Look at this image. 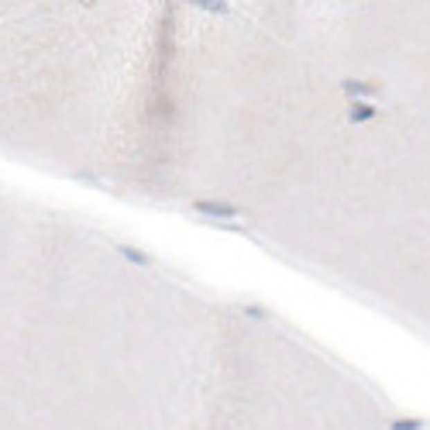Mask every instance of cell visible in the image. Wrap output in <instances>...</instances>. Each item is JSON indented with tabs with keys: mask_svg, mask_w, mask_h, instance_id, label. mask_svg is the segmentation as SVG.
Listing matches in <instances>:
<instances>
[{
	"mask_svg": "<svg viewBox=\"0 0 430 430\" xmlns=\"http://www.w3.org/2000/svg\"><path fill=\"white\" fill-rule=\"evenodd\" d=\"M265 317L0 183V413L42 430H234Z\"/></svg>",
	"mask_w": 430,
	"mask_h": 430,
	"instance_id": "2",
	"label": "cell"
},
{
	"mask_svg": "<svg viewBox=\"0 0 430 430\" xmlns=\"http://www.w3.org/2000/svg\"><path fill=\"white\" fill-rule=\"evenodd\" d=\"M238 227L430 344V114L361 104Z\"/></svg>",
	"mask_w": 430,
	"mask_h": 430,
	"instance_id": "3",
	"label": "cell"
},
{
	"mask_svg": "<svg viewBox=\"0 0 430 430\" xmlns=\"http://www.w3.org/2000/svg\"><path fill=\"white\" fill-rule=\"evenodd\" d=\"M358 104L430 114V0H227Z\"/></svg>",
	"mask_w": 430,
	"mask_h": 430,
	"instance_id": "4",
	"label": "cell"
},
{
	"mask_svg": "<svg viewBox=\"0 0 430 430\" xmlns=\"http://www.w3.org/2000/svg\"><path fill=\"white\" fill-rule=\"evenodd\" d=\"M389 430H430V424H427V420H410V417H400V420H396Z\"/></svg>",
	"mask_w": 430,
	"mask_h": 430,
	"instance_id": "6",
	"label": "cell"
},
{
	"mask_svg": "<svg viewBox=\"0 0 430 430\" xmlns=\"http://www.w3.org/2000/svg\"><path fill=\"white\" fill-rule=\"evenodd\" d=\"M0 430H42V427H31V424H24V420H17V417L0 413Z\"/></svg>",
	"mask_w": 430,
	"mask_h": 430,
	"instance_id": "5",
	"label": "cell"
},
{
	"mask_svg": "<svg viewBox=\"0 0 430 430\" xmlns=\"http://www.w3.org/2000/svg\"><path fill=\"white\" fill-rule=\"evenodd\" d=\"M293 52L227 0H0V159L231 220L279 155Z\"/></svg>",
	"mask_w": 430,
	"mask_h": 430,
	"instance_id": "1",
	"label": "cell"
}]
</instances>
